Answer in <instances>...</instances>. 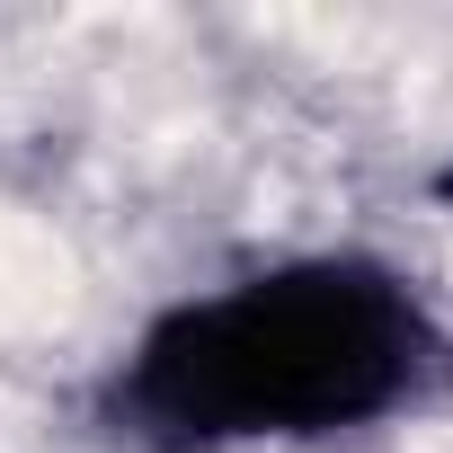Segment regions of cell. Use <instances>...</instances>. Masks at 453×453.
Returning a JSON list of instances; mask_svg holds the SVG:
<instances>
[{
    "mask_svg": "<svg viewBox=\"0 0 453 453\" xmlns=\"http://www.w3.org/2000/svg\"><path fill=\"white\" fill-rule=\"evenodd\" d=\"M426 320L418 303L356 258L276 267L241 294L169 311L134 373L125 418L160 444H232V435H329L391 409L418 382Z\"/></svg>",
    "mask_w": 453,
    "mask_h": 453,
    "instance_id": "6da1fadb",
    "label": "cell"
}]
</instances>
